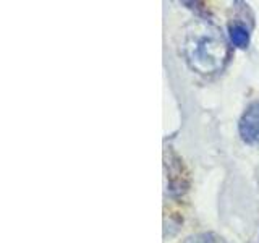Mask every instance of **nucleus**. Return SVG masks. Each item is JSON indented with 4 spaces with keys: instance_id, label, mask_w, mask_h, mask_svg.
Instances as JSON below:
<instances>
[{
    "instance_id": "1",
    "label": "nucleus",
    "mask_w": 259,
    "mask_h": 243,
    "mask_svg": "<svg viewBox=\"0 0 259 243\" xmlns=\"http://www.w3.org/2000/svg\"><path fill=\"white\" fill-rule=\"evenodd\" d=\"M186 62L198 73H215L227 60L225 39L215 26L207 21H193L183 40Z\"/></svg>"
},
{
    "instance_id": "2",
    "label": "nucleus",
    "mask_w": 259,
    "mask_h": 243,
    "mask_svg": "<svg viewBox=\"0 0 259 243\" xmlns=\"http://www.w3.org/2000/svg\"><path fill=\"white\" fill-rule=\"evenodd\" d=\"M238 132L241 140L248 144L259 143V102L251 104L240 118Z\"/></svg>"
},
{
    "instance_id": "3",
    "label": "nucleus",
    "mask_w": 259,
    "mask_h": 243,
    "mask_svg": "<svg viewBox=\"0 0 259 243\" xmlns=\"http://www.w3.org/2000/svg\"><path fill=\"white\" fill-rule=\"evenodd\" d=\"M229 36H230L232 44L238 49H245L249 44V31H248V28H245L240 23L232 24L229 29Z\"/></svg>"
},
{
    "instance_id": "4",
    "label": "nucleus",
    "mask_w": 259,
    "mask_h": 243,
    "mask_svg": "<svg viewBox=\"0 0 259 243\" xmlns=\"http://www.w3.org/2000/svg\"><path fill=\"white\" fill-rule=\"evenodd\" d=\"M182 243H225V240L212 232H201L186 237Z\"/></svg>"
}]
</instances>
